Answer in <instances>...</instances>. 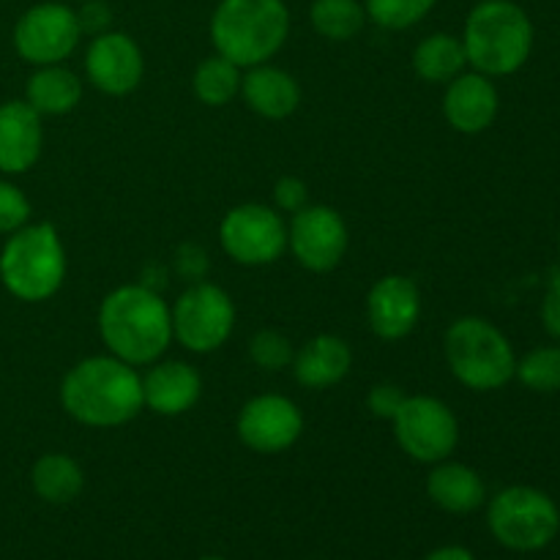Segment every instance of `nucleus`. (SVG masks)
Returning <instances> with one entry per match:
<instances>
[{
  "instance_id": "obj_3",
  "label": "nucleus",
  "mask_w": 560,
  "mask_h": 560,
  "mask_svg": "<svg viewBox=\"0 0 560 560\" xmlns=\"http://www.w3.org/2000/svg\"><path fill=\"white\" fill-rule=\"evenodd\" d=\"M290 11L284 0H219L211 16V42L238 69L268 63L284 47Z\"/></svg>"
},
{
  "instance_id": "obj_33",
  "label": "nucleus",
  "mask_w": 560,
  "mask_h": 560,
  "mask_svg": "<svg viewBox=\"0 0 560 560\" xmlns=\"http://www.w3.org/2000/svg\"><path fill=\"white\" fill-rule=\"evenodd\" d=\"M77 22H80L82 33L98 36V33H107L109 25H113V9L104 0H82L80 11H77Z\"/></svg>"
},
{
  "instance_id": "obj_27",
  "label": "nucleus",
  "mask_w": 560,
  "mask_h": 560,
  "mask_svg": "<svg viewBox=\"0 0 560 560\" xmlns=\"http://www.w3.org/2000/svg\"><path fill=\"white\" fill-rule=\"evenodd\" d=\"M514 375L525 388L539 394L560 392V348H536L517 361Z\"/></svg>"
},
{
  "instance_id": "obj_35",
  "label": "nucleus",
  "mask_w": 560,
  "mask_h": 560,
  "mask_svg": "<svg viewBox=\"0 0 560 560\" xmlns=\"http://www.w3.org/2000/svg\"><path fill=\"white\" fill-rule=\"evenodd\" d=\"M541 323H545L547 334L560 339V268L550 271L547 279V293L541 301Z\"/></svg>"
},
{
  "instance_id": "obj_12",
  "label": "nucleus",
  "mask_w": 560,
  "mask_h": 560,
  "mask_svg": "<svg viewBox=\"0 0 560 560\" xmlns=\"http://www.w3.org/2000/svg\"><path fill=\"white\" fill-rule=\"evenodd\" d=\"M288 246L306 271L326 273L337 268L348 252V224L334 208L306 206L293 213Z\"/></svg>"
},
{
  "instance_id": "obj_11",
  "label": "nucleus",
  "mask_w": 560,
  "mask_h": 560,
  "mask_svg": "<svg viewBox=\"0 0 560 560\" xmlns=\"http://www.w3.org/2000/svg\"><path fill=\"white\" fill-rule=\"evenodd\" d=\"M82 31L77 11L66 3L31 5L14 25V49L25 63L52 66L63 63L80 44Z\"/></svg>"
},
{
  "instance_id": "obj_23",
  "label": "nucleus",
  "mask_w": 560,
  "mask_h": 560,
  "mask_svg": "<svg viewBox=\"0 0 560 560\" xmlns=\"http://www.w3.org/2000/svg\"><path fill=\"white\" fill-rule=\"evenodd\" d=\"M31 485L42 501L47 503H71L85 487V476L82 468L77 465V459H71L69 454L49 452L44 457L36 459L31 470Z\"/></svg>"
},
{
  "instance_id": "obj_39",
  "label": "nucleus",
  "mask_w": 560,
  "mask_h": 560,
  "mask_svg": "<svg viewBox=\"0 0 560 560\" xmlns=\"http://www.w3.org/2000/svg\"><path fill=\"white\" fill-rule=\"evenodd\" d=\"M80 3H82V0H80Z\"/></svg>"
},
{
  "instance_id": "obj_25",
  "label": "nucleus",
  "mask_w": 560,
  "mask_h": 560,
  "mask_svg": "<svg viewBox=\"0 0 560 560\" xmlns=\"http://www.w3.org/2000/svg\"><path fill=\"white\" fill-rule=\"evenodd\" d=\"M241 80L244 77H241L238 66L217 52L197 66L195 77H191V88H195V96L202 104L224 107V104H230L241 93Z\"/></svg>"
},
{
  "instance_id": "obj_7",
  "label": "nucleus",
  "mask_w": 560,
  "mask_h": 560,
  "mask_svg": "<svg viewBox=\"0 0 560 560\" xmlns=\"http://www.w3.org/2000/svg\"><path fill=\"white\" fill-rule=\"evenodd\" d=\"M487 525L503 547L517 552L545 550L560 530V512L536 487H506L487 509Z\"/></svg>"
},
{
  "instance_id": "obj_37",
  "label": "nucleus",
  "mask_w": 560,
  "mask_h": 560,
  "mask_svg": "<svg viewBox=\"0 0 560 560\" xmlns=\"http://www.w3.org/2000/svg\"><path fill=\"white\" fill-rule=\"evenodd\" d=\"M202 560H224V558H202Z\"/></svg>"
},
{
  "instance_id": "obj_34",
  "label": "nucleus",
  "mask_w": 560,
  "mask_h": 560,
  "mask_svg": "<svg viewBox=\"0 0 560 560\" xmlns=\"http://www.w3.org/2000/svg\"><path fill=\"white\" fill-rule=\"evenodd\" d=\"M175 268H178V273L186 282H202V277L208 271V255L202 252V246L184 244L178 249V255H175Z\"/></svg>"
},
{
  "instance_id": "obj_4",
  "label": "nucleus",
  "mask_w": 560,
  "mask_h": 560,
  "mask_svg": "<svg viewBox=\"0 0 560 560\" xmlns=\"http://www.w3.org/2000/svg\"><path fill=\"white\" fill-rule=\"evenodd\" d=\"M463 44L479 74H514L530 58L534 22L512 0H481L465 20Z\"/></svg>"
},
{
  "instance_id": "obj_19",
  "label": "nucleus",
  "mask_w": 560,
  "mask_h": 560,
  "mask_svg": "<svg viewBox=\"0 0 560 560\" xmlns=\"http://www.w3.org/2000/svg\"><path fill=\"white\" fill-rule=\"evenodd\" d=\"M241 93H244L249 109L268 120H282L299 109L301 88L293 74L277 66H252L241 80Z\"/></svg>"
},
{
  "instance_id": "obj_17",
  "label": "nucleus",
  "mask_w": 560,
  "mask_h": 560,
  "mask_svg": "<svg viewBox=\"0 0 560 560\" xmlns=\"http://www.w3.org/2000/svg\"><path fill=\"white\" fill-rule=\"evenodd\" d=\"M42 115L27 102L16 98L0 104V173H27L42 156Z\"/></svg>"
},
{
  "instance_id": "obj_18",
  "label": "nucleus",
  "mask_w": 560,
  "mask_h": 560,
  "mask_svg": "<svg viewBox=\"0 0 560 560\" xmlns=\"http://www.w3.org/2000/svg\"><path fill=\"white\" fill-rule=\"evenodd\" d=\"M202 394V377L186 361H153L142 377V402L159 416H180L197 405Z\"/></svg>"
},
{
  "instance_id": "obj_32",
  "label": "nucleus",
  "mask_w": 560,
  "mask_h": 560,
  "mask_svg": "<svg viewBox=\"0 0 560 560\" xmlns=\"http://www.w3.org/2000/svg\"><path fill=\"white\" fill-rule=\"evenodd\" d=\"M310 191H306V184L295 175H284V178L277 180L273 186V202H277L279 211H288V213H299L301 208H306Z\"/></svg>"
},
{
  "instance_id": "obj_28",
  "label": "nucleus",
  "mask_w": 560,
  "mask_h": 560,
  "mask_svg": "<svg viewBox=\"0 0 560 560\" xmlns=\"http://www.w3.org/2000/svg\"><path fill=\"white\" fill-rule=\"evenodd\" d=\"M438 0H366L364 11L375 25L386 27V31H408V27L419 25Z\"/></svg>"
},
{
  "instance_id": "obj_1",
  "label": "nucleus",
  "mask_w": 560,
  "mask_h": 560,
  "mask_svg": "<svg viewBox=\"0 0 560 560\" xmlns=\"http://www.w3.org/2000/svg\"><path fill=\"white\" fill-rule=\"evenodd\" d=\"M60 405L85 427H120L137 419L142 402V377L115 355H91L66 372Z\"/></svg>"
},
{
  "instance_id": "obj_14",
  "label": "nucleus",
  "mask_w": 560,
  "mask_h": 560,
  "mask_svg": "<svg viewBox=\"0 0 560 560\" xmlns=\"http://www.w3.org/2000/svg\"><path fill=\"white\" fill-rule=\"evenodd\" d=\"M85 71L93 88L107 96H126L145 74V60L137 42L126 33L107 31L93 36L85 52Z\"/></svg>"
},
{
  "instance_id": "obj_30",
  "label": "nucleus",
  "mask_w": 560,
  "mask_h": 560,
  "mask_svg": "<svg viewBox=\"0 0 560 560\" xmlns=\"http://www.w3.org/2000/svg\"><path fill=\"white\" fill-rule=\"evenodd\" d=\"M31 219V200L20 186L0 180V233L11 235L20 228H25Z\"/></svg>"
},
{
  "instance_id": "obj_13",
  "label": "nucleus",
  "mask_w": 560,
  "mask_h": 560,
  "mask_svg": "<svg viewBox=\"0 0 560 560\" xmlns=\"http://www.w3.org/2000/svg\"><path fill=\"white\" fill-rule=\"evenodd\" d=\"M241 443L257 454L288 452L304 432V416L293 399L282 394H260L249 399L238 413Z\"/></svg>"
},
{
  "instance_id": "obj_10",
  "label": "nucleus",
  "mask_w": 560,
  "mask_h": 560,
  "mask_svg": "<svg viewBox=\"0 0 560 560\" xmlns=\"http://www.w3.org/2000/svg\"><path fill=\"white\" fill-rule=\"evenodd\" d=\"M219 241L230 260L241 266H271L288 249V224L273 208L244 202L224 213Z\"/></svg>"
},
{
  "instance_id": "obj_9",
  "label": "nucleus",
  "mask_w": 560,
  "mask_h": 560,
  "mask_svg": "<svg viewBox=\"0 0 560 560\" xmlns=\"http://www.w3.org/2000/svg\"><path fill=\"white\" fill-rule=\"evenodd\" d=\"M392 421L397 443L416 463H443L452 457L459 443L457 416L438 397L427 394L408 397Z\"/></svg>"
},
{
  "instance_id": "obj_29",
  "label": "nucleus",
  "mask_w": 560,
  "mask_h": 560,
  "mask_svg": "<svg viewBox=\"0 0 560 560\" xmlns=\"http://www.w3.org/2000/svg\"><path fill=\"white\" fill-rule=\"evenodd\" d=\"M249 355L252 361H255L260 370L266 372H279L284 370V366L293 364V345H290V339L284 337V334L279 331H260L252 337L249 342Z\"/></svg>"
},
{
  "instance_id": "obj_20",
  "label": "nucleus",
  "mask_w": 560,
  "mask_h": 560,
  "mask_svg": "<svg viewBox=\"0 0 560 560\" xmlns=\"http://www.w3.org/2000/svg\"><path fill=\"white\" fill-rule=\"evenodd\" d=\"M290 366H293V375L301 386L320 392V388H331L339 381H345V375L353 366V353L342 337L320 334L293 355Z\"/></svg>"
},
{
  "instance_id": "obj_5",
  "label": "nucleus",
  "mask_w": 560,
  "mask_h": 560,
  "mask_svg": "<svg viewBox=\"0 0 560 560\" xmlns=\"http://www.w3.org/2000/svg\"><path fill=\"white\" fill-rule=\"evenodd\" d=\"M66 279V252L49 222L25 224L0 252V282L14 299L38 304L52 299Z\"/></svg>"
},
{
  "instance_id": "obj_38",
  "label": "nucleus",
  "mask_w": 560,
  "mask_h": 560,
  "mask_svg": "<svg viewBox=\"0 0 560 560\" xmlns=\"http://www.w3.org/2000/svg\"><path fill=\"white\" fill-rule=\"evenodd\" d=\"M558 249H560V241H558Z\"/></svg>"
},
{
  "instance_id": "obj_21",
  "label": "nucleus",
  "mask_w": 560,
  "mask_h": 560,
  "mask_svg": "<svg viewBox=\"0 0 560 560\" xmlns=\"http://www.w3.org/2000/svg\"><path fill=\"white\" fill-rule=\"evenodd\" d=\"M427 495L448 514H470L485 503L487 487L474 468L463 463H435L427 479Z\"/></svg>"
},
{
  "instance_id": "obj_15",
  "label": "nucleus",
  "mask_w": 560,
  "mask_h": 560,
  "mask_svg": "<svg viewBox=\"0 0 560 560\" xmlns=\"http://www.w3.org/2000/svg\"><path fill=\"white\" fill-rule=\"evenodd\" d=\"M421 317V293L413 279L388 273L366 295V320L375 337L386 342L405 339Z\"/></svg>"
},
{
  "instance_id": "obj_2",
  "label": "nucleus",
  "mask_w": 560,
  "mask_h": 560,
  "mask_svg": "<svg viewBox=\"0 0 560 560\" xmlns=\"http://www.w3.org/2000/svg\"><path fill=\"white\" fill-rule=\"evenodd\" d=\"M98 334L115 359L145 366L162 359L173 342V315L153 288L124 284L98 306Z\"/></svg>"
},
{
  "instance_id": "obj_24",
  "label": "nucleus",
  "mask_w": 560,
  "mask_h": 560,
  "mask_svg": "<svg viewBox=\"0 0 560 560\" xmlns=\"http://www.w3.org/2000/svg\"><path fill=\"white\" fill-rule=\"evenodd\" d=\"M468 66L463 38L452 33H432L421 38L413 52V69L424 82H452Z\"/></svg>"
},
{
  "instance_id": "obj_16",
  "label": "nucleus",
  "mask_w": 560,
  "mask_h": 560,
  "mask_svg": "<svg viewBox=\"0 0 560 560\" xmlns=\"http://www.w3.org/2000/svg\"><path fill=\"white\" fill-rule=\"evenodd\" d=\"M498 107H501V96L498 88L487 74H459L454 77L443 93V115H446L448 126L463 135H481L490 129L498 118Z\"/></svg>"
},
{
  "instance_id": "obj_6",
  "label": "nucleus",
  "mask_w": 560,
  "mask_h": 560,
  "mask_svg": "<svg viewBox=\"0 0 560 560\" xmlns=\"http://www.w3.org/2000/svg\"><path fill=\"white\" fill-rule=\"evenodd\" d=\"M443 348L452 375L474 392L503 388L517 370L512 342L485 317H459L452 323Z\"/></svg>"
},
{
  "instance_id": "obj_40",
  "label": "nucleus",
  "mask_w": 560,
  "mask_h": 560,
  "mask_svg": "<svg viewBox=\"0 0 560 560\" xmlns=\"http://www.w3.org/2000/svg\"><path fill=\"white\" fill-rule=\"evenodd\" d=\"M479 3H481V0H479Z\"/></svg>"
},
{
  "instance_id": "obj_36",
  "label": "nucleus",
  "mask_w": 560,
  "mask_h": 560,
  "mask_svg": "<svg viewBox=\"0 0 560 560\" xmlns=\"http://www.w3.org/2000/svg\"><path fill=\"white\" fill-rule=\"evenodd\" d=\"M424 560H476V558L468 547L446 545V547H438V550H432Z\"/></svg>"
},
{
  "instance_id": "obj_22",
  "label": "nucleus",
  "mask_w": 560,
  "mask_h": 560,
  "mask_svg": "<svg viewBox=\"0 0 560 560\" xmlns=\"http://www.w3.org/2000/svg\"><path fill=\"white\" fill-rule=\"evenodd\" d=\"M82 80L63 63L38 66L25 88V102L38 115H66L80 104Z\"/></svg>"
},
{
  "instance_id": "obj_26",
  "label": "nucleus",
  "mask_w": 560,
  "mask_h": 560,
  "mask_svg": "<svg viewBox=\"0 0 560 560\" xmlns=\"http://www.w3.org/2000/svg\"><path fill=\"white\" fill-rule=\"evenodd\" d=\"M310 22L315 33L328 42H350L364 27L366 11L359 0H315L310 9Z\"/></svg>"
},
{
  "instance_id": "obj_8",
  "label": "nucleus",
  "mask_w": 560,
  "mask_h": 560,
  "mask_svg": "<svg viewBox=\"0 0 560 560\" xmlns=\"http://www.w3.org/2000/svg\"><path fill=\"white\" fill-rule=\"evenodd\" d=\"M173 337L191 353H213L235 328L233 299L219 284L195 282L173 306Z\"/></svg>"
},
{
  "instance_id": "obj_31",
  "label": "nucleus",
  "mask_w": 560,
  "mask_h": 560,
  "mask_svg": "<svg viewBox=\"0 0 560 560\" xmlns=\"http://www.w3.org/2000/svg\"><path fill=\"white\" fill-rule=\"evenodd\" d=\"M405 399H408V394L399 386H394V383H377V386H372L366 405H370V410L377 419L392 421L394 416L399 413V408L405 405Z\"/></svg>"
}]
</instances>
